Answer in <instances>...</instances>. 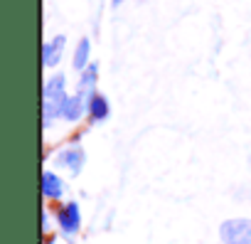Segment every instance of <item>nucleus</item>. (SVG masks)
<instances>
[{
    "mask_svg": "<svg viewBox=\"0 0 251 244\" xmlns=\"http://www.w3.org/2000/svg\"><path fill=\"white\" fill-rule=\"evenodd\" d=\"M67 77L62 72L52 74L42 86V126L50 129L54 118H62V106L67 101Z\"/></svg>",
    "mask_w": 251,
    "mask_h": 244,
    "instance_id": "1",
    "label": "nucleus"
},
{
    "mask_svg": "<svg viewBox=\"0 0 251 244\" xmlns=\"http://www.w3.org/2000/svg\"><path fill=\"white\" fill-rule=\"evenodd\" d=\"M222 244H251V219H226L219 227Z\"/></svg>",
    "mask_w": 251,
    "mask_h": 244,
    "instance_id": "2",
    "label": "nucleus"
},
{
    "mask_svg": "<svg viewBox=\"0 0 251 244\" xmlns=\"http://www.w3.org/2000/svg\"><path fill=\"white\" fill-rule=\"evenodd\" d=\"M84 163H86V153H84V148H81V146L62 148V151L54 156V165H57V168H67V170H69V173H74V175H79V173H81Z\"/></svg>",
    "mask_w": 251,
    "mask_h": 244,
    "instance_id": "3",
    "label": "nucleus"
},
{
    "mask_svg": "<svg viewBox=\"0 0 251 244\" xmlns=\"http://www.w3.org/2000/svg\"><path fill=\"white\" fill-rule=\"evenodd\" d=\"M57 224H59V229H62L67 237H72L74 232H79V227H81L79 205H76V202H64V205L57 210Z\"/></svg>",
    "mask_w": 251,
    "mask_h": 244,
    "instance_id": "4",
    "label": "nucleus"
},
{
    "mask_svg": "<svg viewBox=\"0 0 251 244\" xmlns=\"http://www.w3.org/2000/svg\"><path fill=\"white\" fill-rule=\"evenodd\" d=\"M64 50H67V35H54L50 37L45 45H42V67L45 69H52L62 62L64 57Z\"/></svg>",
    "mask_w": 251,
    "mask_h": 244,
    "instance_id": "5",
    "label": "nucleus"
},
{
    "mask_svg": "<svg viewBox=\"0 0 251 244\" xmlns=\"http://www.w3.org/2000/svg\"><path fill=\"white\" fill-rule=\"evenodd\" d=\"M86 113H89V99H86V96H81L79 91L72 94V96H67V101H64V106H62V118H64V121L74 124V121L84 118Z\"/></svg>",
    "mask_w": 251,
    "mask_h": 244,
    "instance_id": "6",
    "label": "nucleus"
},
{
    "mask_svg": "<svg viewBox=\"0 0 251 244\" xmlns=\"http://www.w3.org/2000/svg\"><path fill=\"white\" fill-rule=\"evenodd\" d=\"M96 81H99V64H89L84 72H79V84H76V91L86 99H91L96 94Z\"/></svg>",
    "mask_w": 251,
    "mask_h": 244,
    "instance_id": "7",
    "label": "nucleus"
},
{
    "mask_svg": "<svg viewBox=\"0 0 251 244\" xmlns=\"http://www.w3.org/2000/svg\"><path fill=\"white\" fill-rule=\"evenodd\" d=\"M86 116L91 118V124H101V121H106V118L111 116V104H108V99L96 91V94L89 99V113H86Z\"/></svg>",
    "mask_w": 251,
    "mask_h": 244,
    "instance_id": "8",
    "label": "nucleus"
},
{
    "mask_svg": "<svg viewBox=\"0 0 251 244\" xmlns=\"http://www.w3.org/2000/svg\"><path fill=\"white\" fill-rule=\"evenodd\" d=\"M42 195H45L47 200H59V197L64 195V180H62L57 173L45 170V173H42Z\"/></svg>",
    "mask_w": 251,
    "mask_h": 244,
    "instance_id": "9",
    "label": "nucleus"
},
{
    "mask_svg": "<svg viewBox=\"0 0 251 244\" xmlns=\"http://www.w3.org/2000/svg\"><path fill=\"white\" fill-rule=\"evenodd\" d=\"M89 57H91V40H89V37H81V40L76 42V50H74V57H72V67H74L76 72H84V69L91 64Z\"/></svg>",
    "mask_w": 251,
    "mask_h": 244,
    "instance_id": "10",
    "label": "nucleus"
},
{
    "mask_svg": "<svg viewBox=\"0 0 251 244\" xmlns=\"http://www.w3.org/2000/svg\"><path fill=\"white\" fill-rule=\"evenodd\" d=\"M118 5H123V0H111V8H118Z\"/></svg>",
    "mask_w": 251,
    "mask_h": 244,
    "instance_id": "11",
    "label": "nucleus"
}]
</instances>
